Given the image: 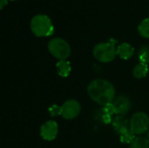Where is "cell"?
Segmentation results:
<instances>
[{
  "mask_svg": "<svg viewBox=\"0 0 149 148\" xmlns=\"http://www.w3.org/2000/svg\"><path fill=\"white\" fill-rule=\"evenodd\" d=\"M87 93L89 97L100 106L112 104L115 97V89L111 82L103 79L93 80L88 87Z\"/></svg>",
  "mask_w": 149,
  "mask_h": 148,
  "instance_id": "cell-1",
  "label": "cell"
},
{
  "mask_svg": "<svg viewBox=\"0 0 149 148\" xmlns=\"http://www.w3.org/2000/svg\"><path fill=\"white\" fill-rule=\"evenodd\" d=\"M31 30L37 37H48L52 35L54 27L48 16L38 14L31 20Z\"/></svg>",
  "mask_w": 149,
  "mask_h": 148,
  "instance_id": "cell-2",
  "label": "cell"
},
{
  "mask_svg": "<svg viewBox=\"0 0 149 148\" xmlns=\"http://www.w3.org/2000/svg\"><path fill=\"white\" fill-rule=\"evenodd\" d=\"M93 53L98 61L102 63H109L115 58L117 55V49L114 44L110 42L100 43L95 45Z\"/></svg>",
  "mask_w": 149,
  "mask_h": 148,
  "instance_id": "cell-3",
  "label": "cell"
},
{
  "mask_svg": "<svg viewBox=\"0 0 149 148\" xmlns=\"http://www.w3.org/2000/svg\"><path fill=\"white\" fill-rule=\"evenodd\" d=\"M50 53L59 60H65L71 54L70 44L61 38H54L48 44Z\"/></svg>",
  "mask_w": 149,
  "mask_h": 148,
  "instance_id": "cell-4",
  "label": "cell"
},
{
  "mask_svg": "<svg viewBox=\"0 0 149 148\" xmlns=\"http://www.w3.org/2000/svg\"><path fill=\"white\" fill-rule=\"evenodd\" d=\"M130 129L135 135L143 134L148 129L149 117L143 112L135 113L130 120Z\"/></svg>",
  "mask_w": 149,
  "mask_h": 148,
  "instance_id": "cell-5",
  "label": "cell"
},
{
  "mask_svg": "<svg viewBox=\"0 0 149 148\" xmlns=\"http://www.w3.org/2000/svg\"><path fill=\"white\" fill-rule=\"evenodd\" d=\"M62 107V114L61 116L65 120H73L75 119L80 113L81 106L79 101L75 99H68L66 100Z\"/></svg>",
  "mask_w": 149,
  "mask_h": 148,
  "instance_id": "cell-6",
  "label": "cell"
},
{
  "mask_svg": "<svg viewBox=\"0 0 149 148\" xmlns=\"http://www.w3.org/2000/svg\"><path fill=\"white\" fill-rule=\"evenodd\" d=\"M58 133V126L55 121L49 120L44 123L40 127V136L43 140L52 141L56 139Z\"/></svg>",
  "mask_w": 149,
  "mask_h": 148,
  "instance_id": "cell-7",
  "label": "cell"
},
{
  "mask_svg": "<svg viewBox=\"0 0 149 148\" xmlns=\"http://www.w3.org/2000/svg\"><path fill=\"white\" fill-rule=\"evenodd\" d=\"M115 113L123 116L126 115L131 109V101L126 96H119L112 103Z\"/></svg>",
  "mask_w": 149,
  "mask_h": 148,
  "instance_id": "cell-8",
  "label": "cell"
},
{
  "mask_svg": "<svg viewBox=\"0 0 149 148\" xmlns=\"http://www.w3.org/2000/svg\"><path fill=\"white\" fill-rule=\"evenodd\" d=\"M134 53V48L127 44V43H122L120 44L117 48V55L122 59H129L133 57Z\"/></svg>",
  "mask_w": 149,
  "mask_h": 148,
  "instance_id": "cell-9",
  "label": "cell"
},
{
  "mask_svg": "<svg viewBox=\"0 0 149 148\" xmlns=\"http://www.w3.org/2000/svg\"><path fill=\"white\" fill-rule=\"evenodd\" d=\"M112 125L115 132L119 134L130 128V122L127 120H126L123 116H118L114 120H113Z\"/></svg>",
  "mask_w": 149,
  "mask_h": 148,
  "instance_id": "cell-10",
  "label": "cell"
},
{
  "mask_svg": "<svg viewBox=\"0 0 149 148\" xmlns=\"http://www.w3.org/2000/svg\"><path fill=\"white\" fill-rule=\"evenodd\" d=\"M115 113V111L113 109V106L112 104L105 106L100 113V120L105 124H110L112 121V116Z\"/></svg>",
  "mask_w": 149,
  "mask_h": 148,
  "instance_id": "cell-11",
  "label": "cell"
},
{
  "mask_svg": "<svg viewBox=\"0 0 149 148\" xmlns=\"http://www.w3.org/2000/svg\"><path fill=\"white\" fill-rule=\"evenodd\" d=\"M56 68H57L58 74L62 78L68 77L72 71L71 63L67 60H59L56 64Z\"/></svg>",
  "mask_w": 149,
  "mask_h": 148,
  "instance_id": "cell-12",
  "label": "cell"
},
{
  "mask_svg": "<svg viewBox=\"0 0 149 148\" xmlns=\"http://www.w3.org/2000/svg\"><path fill=\"white\" fill-rule=\"evenodd\" d=\"M148 65L143 63H139L138 65H136L133 71L134 76L139 79L144 78L148 74Z\"/></svg>",
  "mask_w": 149,
  "mask_h": 148,
  "instance_id": "cell-13",
  "label": "cell"
},
{
  "mask_svg": "<svg viewBox=\"0 0 149 148\" xmlns=\"http://www.w3.org/2000/svg\"><path fill=\"white\" fill-rule=\"evenodd\" d=\"M135 138H136L135 134L130 128L122 132L120 134V140L121 143H123V144H131Z\"/></svg>",
  "mask_w": 149,
  "mask_h": 148,
  "instance_id": "cell-14",
  "label": "cell"
},
{
  "mask_svg": "<svg viewBox=\"0 0 149 148\" xmlns=\"http://www.w3.org/2000/svg\"><path fill=\"white\" fill-rule=\"evenodd\" d=\"M129 148H149V140L144 137H136Z\"/></svg>",
  "mask_w": 149,
  "mask_h": 148,
  "instance_id": "cell-15",
  "label": "cell"
},
{
  "mask_svg": "<svg viewBox=\"0 0 149 148\" xmlns=\"http://www.w3.org/2000/svg\"><path fill=\"white\" fill-rule=\"evenodd\" d=\"M138 31L141 37L149 38V17L141 21L138 26Z\"/></svg>",
  "mask_w": 149,
  "mask_h": 148,
  "instance_id": "cell-16",
  "label": "cell"
},
{
  "mask_svg": "<svg viewBox=\"0 0 149 148\" xmlns=\"http://www.w3.org/2000/svg\"><path fill=\"white\" fill-rule=\"evenodd\" d=\"M138 58L140 60V63H143L146 65L149 64V47L148 46H142L139 52H138Z\"/></svg>",
  "mask_w": 149,
  "mask_h": 148,
  "instance_id": "cell-17",
  "label": "cell"
},
{
  "mask_svg": "<svg viewBox=\"0 0 149 148\" xmlns=\"http://www.w3.org/2000/svg\"><path fill=\"white\" fill-rule=\"evenodd\" d=\"M48 113L52 117H57L62 114V107L58 105H52L48 108Z\"/></svg>",
  "mask_w": 149,
  "mask_h": 148,
  "instance_id": "cell-18",
  "label": "cell"
},
{
  "mask_svg": "<svg viewBox=\"0 0 149 148\" xmlns=\"http://www.w3.org/2000/svg\"><path fill=\"white\" fill-rule=\"evenodd\" d=\"M7 3H8V1H7V0H0V6H1V9H3Z\"/></svg>",
  "mask_w": 149,
  "mask_h": 148,
  "instance_id": "cell-19",
  "label": "cell"
},
{
  "mask_svg": "<svg viewBox=\"0 0 149 148\" xmlns=\"http://www.w3.org/2000/svg\"><path fill=\"white\" fill-rule=\"evenodd\" d=\"M148 140H149V133H148Z\"/></svg>",
  "mask_w": 149,
  "mask_h": 148,
  "instance_id": "cell-20",
  "label": "cell"
},
{
  "mask_svg": "<svg viewBox=\"0 0 149 148\" xmlns=\"http://www.w3.org/2000/svg\"><path fill=\"white\" fill-rule=\"evenodd\" d=\"M11 1H13V0H11Z\"/></svg>",
  "mask_w": 149,
  "mask_h": 148,
  "instance_id": "cell-21",
  "label": "cell"
}]
</instances>
